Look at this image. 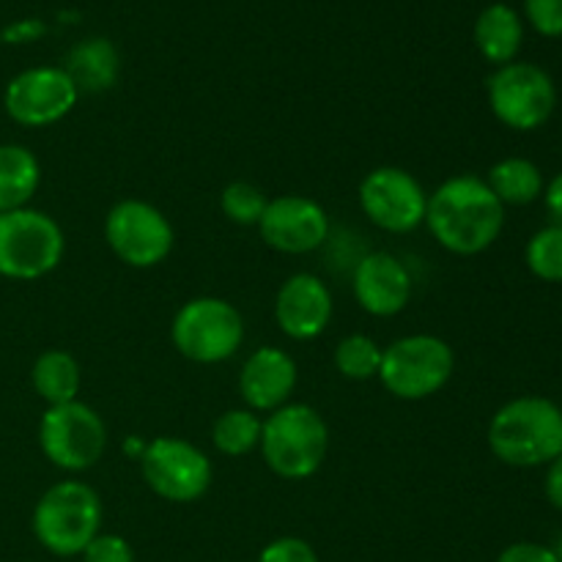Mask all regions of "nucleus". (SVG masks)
<instances>
[{
	"label": "nucleus",
	"instance_id": "obj_1",
	"mask_svg": "<svg viewBox=\"0 0 562 562\" xmlns=\"http://www.w3.org/2000/svg\"><path fill=\"white\" fill-rule=\"evenodd\" d=\"M426 225L453 256H477L503 234L505 206L486 181L461 173L442 181L434 195H428Z\"/></svg>",
	"mask_w": 562,
	"mask_h": 562
},
{
	"label": "nucleus",
	"instance_id": "obj_2",
	"mask_svg": "<svg viewBox=\"0 0 562 562\" xmlns=\"http://www.w3.org/2000/svg\"><path fill=\"white\" fill-rule=\"evenodd\" d=\"M488 448L494 459L519 470L552 464L562 456V409L538 395L508 401L488 423Z\"/></svg>",
	"mask_w": 562,
	"mask_h": 562
},
{
	"label": "nucleus",
	"instance_id": "obj_3",
	"mask_svg": "<svg viewBox=\"0 0 562 562\" xmlns=\"http://www.w3.org/2000/svg\"><path fill=\"white\" fill-rule=\"evenodd\" d=\"M258 450L278 477L307 481L327 461L329 426L311 404H285L263 417Z\"/></svg>",
	"mask_w": 562,
	"mask_h": 562
},
{
	"label": "nucleus",
	"instance_id": "obj_4",
	"mask_svg": "<svg viewBox=\"0 0 562 562\" xmlns=\"http://www.w3.org/2000/svg\"><path fill=\"white\" fill-rule=\"evenodd\" d=\"M102 499L88 483L60 481L33 508V536L55 558H80L102 532Z\"/></svg>",
	"mask_w": 562,
	"mask_h": 562
},
{
	"label": "nucleus",
	"instance_id": "obj_5",
	"mask_svg": "<svg viewBox=\"0 0 562 562\" xmlns=\"http://www.w3.org/2000/svg\"><path fill=\"white\" fill-rule=\"evenodd\" d=\"M456 373V355L437 335H406L384 346L379 382L393 398L426 401L448 387Z\"/></svg>",
	"mask_w": 562,
	"mask_h": 562
},
{
	"label": "nucleus",
	"instance_id": "obj_6",
	"mask_svg": "<svg viewBox=\"0 0 562 562\" xmlns=\"http://www.w3.org/2000/svg\"><path fill=\"white\" fill-rule=\"evenodd\" d=\"M176 351L198 366H217L231 360L245 340V318L220 296H195L176 311L170 322Z\"/></svg>",
	"mask_w": 562,
	"mask_h": 562
},
{
	"label": "nucleus",
	"instance_id": "obj_7",
	"mask_svg": "<svg viewBox=\"0 0 562 562\" xmlns=\"http://www.w3.org/2000/svg\"><path fill=\"white\" fill-rule=\"evenodd\" d=\"M64 252V231L47 212L31 206L0 212V278H47L60 267Z\"/></svg>",
	"mask_w": 562,
	"mask_h": 562
},
{
	"label": "nucleus",
	"instance_id": "obj_8",
	"mask_svg": "<svg viewBox=\"0 0 562 562\" xmlns=\"http://www.w3.org/2000/svg\"><path fill=\"white\" fill-rule=\"evenodd\" d=\"M38 448L44 459L64 472H86L104 459L108 426L82 401L47 406L38 420Z\"/></svg>",
	"mask_w": 562,
	"mask_h": 562
},
{
	"label": "nucleus",
	"instance_id": "obj_9",
	"mask_svg": "<svg viewBox=\"0 0 562 562\" xmlns=\"http://www.w3.org/2000/svg\"><path fill=\"white\" fill-rule=\"evenodd\" d=\"M140 472L146 486L165 503L190 505L206 497L214 481L212 459L181 437H157L143 445Z\"/></svg>",
	"mask_w": 562,
	"mask_h": 562
},
{
	"label": "nucleus",
	"instance_id": "obj_10",
	"mask_svg": "<svg viewBox=\"0 0 562 562\" xmlns=\"http://www.w3.org/2000/svg\"><path fill=\"white\" fill-rule=\"evenodd\" d=\"M488 108L508 130H541L558 108V88L541 66L514 60L488 77Z\"/></svg>",
	"mask_w": 562,
	"mask_h": 562
},
{
	"label": "nucleus",
	"instance_id": "obj_11",
	"mask_svg": "<svg viewBox=\"0 0 562 562\" xmlns=\"http://www.w3.org/2000/svg\"><path fill=\"white\" fill-rule=\"evenodd\" d=\"M104 241L132 269H154L173 250V225L154 203L126 198L104 217Z\"/></svg>",
	"mask_w": 562,
	"mask_h": 562
},
{
	"label": "nucleus",
	"instance_id": "obj_12",
	"mask_svg": "<svg viewBox=\"0 0 562 562\" xmlns=\"http://www.w3.org/2000/svg\"><path fill=\"white\" fill-rule=\"evenodd\" d=\"M360 209L376 228L387 234H412L426 225L428 192L404 168L382 165L360 181Z\"/></svg>",
	"mask_w": 562,
	"mask_h": 562
},
{
	"label": "nucleus",
	"instance_id": "obj_13",
	"mask_svg": "<svg viewBox=\"0 0 562 562\" xmlns=\"http://www.w3.org/2000/svg\"><path fill=\"white\" fill-rule=\"evenodd\" d=\"M80 91L64 66H33L11 77L3 91V108L14 124L44 130L75 110Z\"/></svg>",
	"mask_w": 562,
	"mask_h": 562
},
{
	"label": "nucleus",
	"instance_id": "obj_14",
	"mask_svg": "<svg viewBox=\"0 0 562 562\" xmlns=\"http://www.w3.org/2000/svg\"><path fill=\"white\" fill-rule=\"evenodd\" d=\"M261 239L285 256H305L329 239V217L318 201L307 195H280L267 203L261 223Z\"/></svg>",
	"mask_w": 562,
	"mask_h": 562
},
{
	"label": "nucleus",
	"instance_id": "obj_15",
	"mask_svg": "<svg viewBox=\"0 0 562 562\" xmlns=\"http://www.w3.org/2000/svg\"><path fill=\"white\" fill-rule=\"evenodd\" d=\"M333 291L318 274L296 272L274 296V322L291 340H316L333 322Z\"/></svg>",
	"mask_w": 562,
	"mask_h": 562
},
{
	"label": "nucleus",
	"instance_id": "obj_16",
	"mask_svg": "<svg viewBox=\"0 0 562 562\" xmlns=\"http://www.w3.org/2000/svg\"><path fill=\"white\" fill-rule=\"evenodd\" d=\"M351 291L355 300L368 316L393 318L406 311L412 302V274L404 261L393 252H368L357 261L355 274H351Z\"/></svg>",
	"mask_w": 562,
	"mask_h": 562
},
{
	"label": "nucleus",
	"instance_id": "obj_17",
	"mask_svg": "<svg viewBox=\"0 0 562 562\" xmlns=\"http://www.w3.org/2000/svg\"><path fill=\"white\" fill-rule=\"evenodd\" d=\"M296 382H300V371H296L294 357L278 346H261L241 366L239 395L247 409L256 415H269L289 404Z\"/></svg>",
	"mask_w": 562,
	"mask_h": 562
},
{
	"label": "nucleus",
	"instance_id": "obj_18",
	"mask_svg": "<svg viewBox=\"0 0 562 562\" xmlns=\"http://www.w3.org/2000/svg\"><path fill=\"white\" fill-rule=\"evenodd\" d=\"M521 42H525V25L510 5L492 3L481 11L475 22V44L488 64H514Z\"/></svg>",
	"mask_w": 562,
	"mask_h": 562
},
{
	"label": "nucleus",
	"instance_id": "obj_19",
	"mask_svg": "<svg viewBox=\"0 0 562 562\" xmlns=\"http://www.w3.org/2000/svg\"><path fill=\"white\" fill-rule=\"evenodd\" d=\"M42 184V165L31 148L20 143L0 146V212L25 209Z\"/></svg>",
	"mask_w": 562,
	"mask_h": 562
},
{
	"label": "nucleus",
	"instance_id": "obj_20",
	"mask_svg": "<svg viewBox=\"0 0 562 562\" xmlns=\"http://www.w3.org/2000/svg\"><path fill=\"white\" fill-rule=\"evenodd\" d=\"M33 390L47 406L71 404L82 387V368L69 351L47 349L36 357L31 371Z\"/></svg>",
	"mask_w": 562,
	"mask_h": 562
},
{
	"label": "nucleus",
	"instance_id": "obj_21",
	"mask_svg": "<svg viewBox=\"0 0 562 562\" xmlns=\"http://www.w3.org/2000/svg\"><path fill=\"white\" fill-rule=\"evenodd\" d=\"M64 71L71 77L80 93L108 91L119 77V53L108 38H88L71 49Z\"/></svg>",
	"mask_w": 562,
	"mask_h": 562
},
{
	"label": "nucleus",
	"instance_id": "obj_22",
	"mask_svg": "<svg viewBox=\"0 0 562 562\" xmlns=\"http://www.w3.org/2000/svg\"><path fill=\"white\" fill-rule=\"evenodd\" d=\"M488 190L503 206H527L543 195V173L536 162L525 157H508L492 165L486 179Z\"/></svg>",
	"mask_w": 562,
	"mask_h": 562
},
{
	"label": "nucleus",
	"instance_id": "obj_23",
	"mask_svg": "<svg viewBox=\"0 0 562 562\" xmlns=\"http://www.w3.org/2000/svg\"><path fill=\"white\" fill-rule=\"evenodd\" d=\"M263 420L252 409H225L212 426V442L228 459H241L261 445Z\"/></svg>",
	"mask_w": 562,
	"mask_h": 562
},
{
	"label": "nucleus",
	"instance_id": "obj_24",
	"mask_svg": "<svg viewBox=\"0 0 562 562\" xmlns=\"http://www.w3.org/2000/svg\"><path fill=\"white\" fill-rule=\"evenodd\" d=\"M382 355L384 349L376 340L357 333L338 344V349H335V368H338L340 376L351 379V382H368V379L379 376Z\"/></svg>",
	"mask_w": 562,
	"mask_h": 562
},
{
	"label": "nucleus",
	"instance_id": "obj_25",
	"mask_svg": "<svg viewBox=\"0 0 562 562\" xmlns=\"http://www.w3.org/2000/svg\"><path fill=\"white\" fill-rule=\"evenodd\" d=\"M527 269L538 280L547 283H562V225L554 223L549 228H541L525 250Z\"/></svg>",
	"mask_w": 562,
	"mask_h": 562
},
{
	"label": "nucleus",
	"instance_id": "obj_26",
	"mask_svg": "<svg viewBox=\"0 0 562 562\" xmlns=\"http://www.w3.org/2000/svg\"><path fill=\"white\" fill-rule=\"evenodd\" d=\"M269 198L263 195L261 187L250 184V181H231L223 192H220V209L225 217L236 225H258L263 212H267Z\"/></svg>",
	"mask_w": 562,
	"mask_h": 562
},
{
	"label": "nucleus",
	"instance_id": "obj_27",
	"mask_svg": "<svg viewBox=\"0 0 562 562\" xmlns=\"http://www.w3.org/2000/svg\"><path fill=\"white\" fill-rule=\"evenodd\" d=\"M80 558L82 562H135V552L126 538L115 536V532H99Z\"/></svg>",
	"mask_w": 562,
	"mask_h": 562
},
{
	"label": "nucleus",
	"instance_id": "obj_28",
	"mask_svg": "<svg viewBox=\"0 0 562 562\" xmlns=\"http://www.w3.org/2000/svg\"><path fill=\"white\" fill-rule=\"evenodd\" d=\"M258 562H318V554L316 549L307 541H302V538L283 536L274 538L272 543H267V547L261 549Z\"/></svg>",
	"mask_w": 562,
	"mask_h": 562
},
{
	"label": "nucleus",
	"instance_id": "obj_29",
	"mask_svg": "<svg viewBox=\"0 0 562 562\" xmlns=\"http://www.w3.org/2000/svg\"><path fill=\"white\" fill-rule=\"evenodd\" d=\"M525 11L541 36H562V0H525Z\"/></svg>",
	"mask_w": 562,
	"mask_h": 562
},
{
	"label": "nucleus",
	"instance_id": "obj_30",
	"mask_svg": "<svg viewBox=\"0 0 562 562\" xmlns=\"http://www.w3.org/2000/svg\"><path fill=\"white\" fill-rule=\"evenodd\" d=\"M497 562H558V558H554L552 547H543V543H532V541H519V543H510L508 549H503Z\"/></svg>",
	"mask_w": 562,
	"mask_h": 562
},
{
	"label": "nucleus",
	"instance_id": "obj_31",
	"mask_svg": "<svg viewBox=\"0 0 562 562\" xmlns=\"http://www.w3.org/2000/svg\"><path fill=\"white\" fill-rule=\"evenodd\" d=\"M547 481H543V494H547V499L552 503V508L562 510V456L552 461V464H547Z\"/></svg>",
	"mask_w": 562,
	"mask_h": 562
},
{
	"label": "nucleus",
	"instance_id": "obj_32",
	"mask_svg": "<svg viewBox=\"0 0 562 562\" xmlns=\"http://www.w3.org/2000/svg\"><path fill=\"white\" fill-rule=\"evenodd\" d=\"M44 25L38 20H25L16 22V25H9L3 31V42H31V38L42 36Z\"/></svg>",
	"mask_w": 562,
	"mask_h": 562
},
{
	"label": "nucleus",
	"instance_id": "obj_33",
	"mask_svg": "<svg viewBox=\"0 0 562 562\" xmlns=\"http://www.w3.org/2000/svg\"><path fill=\"white\" fill-rule=\"evenodd\" d=\"M543 203H547V212L552 214L554 223L562 225V173L543 187Z\"/></svg>",
	"mask_w": 562,
	"mask_h": 562
},
{
	"label": "nucleus",
	"instance_id": "obj_34",
	"mask_svg": "<svg viewBox=\"0 0 562 562\" xmlns=\"http://www.w3.org/2000/svg\"><path fill=\"white\" fill-rule=\"evenodd\" d=\"M552 552H554V558H558V562H562V532L558 536V541H554Z\"/></svg>",
	"mask_w": 562,
	"mask_h": 562
}]
</instances>
